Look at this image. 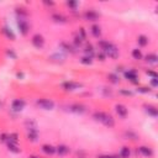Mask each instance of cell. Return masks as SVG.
Returning a JSON list of instances; mask_svg holds the SVG:
<instances>
[{
  "label": "cell",
  "instance_id": "cell-18",
  "mask_svg": "<svg viewBox=\"0 0 158 158\" xmlns=\"http://www.w3.org/2000/svg\"><path fill=\"white\" fill-rule=\"evenodd\" d=\"M52 20H53V21H56V22H59V23H64V22H67V21H68V19H67L64 15L58 14V12L52 14Z\"/></svg>",
  "mask_w": 158,
  "mask_h": 158
},
{
  "label": "cell",
  "instance_id": "cell-22",
  "mask_svg": "<svg viewBox=\"0 0 158 158\" xmlns=\"http://www.w3.org/2000/svg\"><path fill=\"white\" fill-rule=\"evenodd\" d=\"M6 143H15V144H19V135H17V133H7Z\"/></svg>",
  "mask_w": 158,
  "mask_h": 158
},
{
  "label": "cell",
  "instance_id": "cell-19",
  "mask_svg": "<svg viewBox=\"0 0 158 158\" xmlns=\"http://www.w3.org/2000/svg\"><path fill=\"white\" fill-rule=\"evenodd\" d=\"M144 60H146L147 63H149V64H157L158 57H157L156 53H148V54L144 57Z\"/></svg>",
  "mask_w": 158,
  "mask_h": 158
},
{
  "label": "cell",
  "instance_id": "cell-43",
  "mask_svg": "<svg viewBox=\"0 0 158 158\" xmlns=\"http://www.w3.org/2000/svg\"><path fill=\"white\" fill-rule=\"evenodd\" d=\"M28 158H41L40 156H35V154H32V156H30Z\"/></svg>",
  "mask_w": 158,
  "mask_h": 158
},
{
  "label": "cell",
  "instance_id": "cell-10",
  "mask_svg": "<svg viewBox=\"0 0 158 158\" xmlns=\"http://www.w3.org/2000/svg\"><path fill=\"white\" fill-rule=\"evenodd\" d=\"M27 130V139L30 142H36L38 139V130L37 127H31V128H26Z\"/></svg>",
  "mask_w": 158,
  "mask_h": 158
},
{
  "label": "cell",
  "instance_id": "cell-3",
  "mask_svg": "<svg viewBox=\"0 0 158 158\" xmlns=\"http://www.w3.org/2000/svg\"><path fill=\"white\" fill-rule=\"evenodd\" d=\"M99 17H100V14H99L98 11L93 10V9H90V10H85V11L83 12V19H84L85 21L95 22V21L99 20Z\"/></svg>",
  "mask_w": 158,
  "mask_h": 158
},
{
  "label": "cell",
  "instance_id": "cell-15",
  "mask_svg": "<svg viewBox=\"0 0 158 158\" xmlns=\"http://www.w3.org/2000/svg\"><path fill=\"white\" fill-rule=\"evenodd\" d=\"M144 110L152 117H157L158 116V109L154 105H144Z\"/></svg>",
  "mask_w": 158,
  "mask_h": 158
},
{
  "label": "cell",
  "instance_id": "cell-31",
  "mask_svg": "<svg viewBox=\"0 0 158 158\" xmlns=\"http://www.w3.org/2000/svg\"><path fill=\"white\" fill-rule=\"evenodd\" d=\"M81 43H83V40L77 35V36L74 37V41H73V46H74V48L80 47V46H81Z\"/></svg>",
  "mask_w": 158,
  "mask_h": 158
},
{
  "label": "cell",
  "instance_id": "cell-30",
  "mask_svg": "<svg viewBox=\"0 0 158 158\" xmlns=\"http://www.w3.org/2000/svg\"><path fill=\"white\" fill-rule=\"evenodd\" d=\"M80 63H81V64H84V65H90V64L93 63V58L84 56V57H81V58H80Z\"/></svg>",
  "mask_w": 158,
  "mask_h": 158
},
{
  "label": "cell",
  "instance_id": "cell-2",
  "mask_svg": "<svg viewBox=\"0 0 158 158\" xmlns=\"http://www.w3.org/2000/svg\"><path fill=\"white\" fill-rule=\"evenodd\" d=\"M93 118H94L95 121H98V122H101L104 126H106V127H109V128H111V127L115 126V118H114L110 114H107V112H104V111H95V112L93 114Z\"/></svg>",
  "mask_w": 158,
  "mask_h": 158
},
{
  "label": "cell",
  "instance_id": "cell-5",
  "mask_svg": "<svg viewBox=\"0 0 158 158\" xmlns=\"http://www.w3.org/2000/svg\"><path fill=\"white\" fill-rule=\"evenodd\" d=\"M36 105L40 106L41 109L43 110H53L54 107V102L51 100V99H37L36 100Z\"/></svg>",
  "mask_w": 158,
  "mask_h": 158
},
{
  "label": "cell",
  "instance_id": "cell-16",
  "mask_svg": "<svg viewBox=\"0 0 158 158\" xmlns=\"http://www.w3.org/2000/svg\"><path fill=\"white\" fill-rule=\"evenodd\" d=\"M1 31H2V33L5 35V37H6V38H9L10 41H15L16 36H15V33L12 32V30H11L10 27H7V26H4Z\"/></svg>",
  "mask_w": 158,
  "mask_h": 158
},
{
  "label": "cell",
  "instance_id": "cell-4",
  "mask_svg": "<svg viewBox=\"0 0 158 158\" xmlns=\"http://www.w3.org/2000/svg\"><path fill=\"white\" fill-rule=\"evenodd\" d=\"M60 86L65 91H73V90H77L79 88H81L83 85L80 83H77V81H73V80H67V81H63L60 84Z\"/></svg>",
  "mask_w": 158,
  "mask_h": 158
},
{
  "label": "cell",
  "instance_id": "cell-42",
  "mask_svg": "<svg viewBox=\"0 0 158 158\" xmlns=\"http://www.w3.org/2000/svg\"><path fill=\"white\" fill-rule=\"evenodd\" d=\"M16 77H17L19 79H22L25 75H23V73H22V72H17V73H16Z\"/></svg>",
  "mask_w": 158,
  "mask_h": 158
},
{
  "label": "cell",
  "instance_id": "cell-35",
  "mask_svg": "<svg viewBox=\"0 0 158 158\" xmlns=\"http://www.w3.org/2000/svg\"><path fill=\"white\" fill-rule=\"evenodd\" d=\"M78 5H79V4H78L77 1H67V6H69V7H70L73 11H74V10L78 7Z\"/></svg>",
  "mask_w": 158,
  "mask_h": 158
},
{
  "label": "cell",
  "instance_id": "cell-28",
  "mask_svg": "<svg viewBox=\"0 0 158 158\" xmlns=\"http://www.w3.org/2000/svg\"><path fill=\"white\" fill-rule=\"evenodd\" d=\"M16 14H17V17H20V19H25L28 15V12L23 7H16Z\"/></svg>",
  "mask_w": 158,
  "mask_h": 158
},
{
  "label": "cell",
  "instance_id": "cell-14",
  "mask_svg": "<svg viewBox=\"0 0 158 158\" xmlns=\"http://www.w3.org/2000/svg\"><path fill=\"white\" fill-rule=\"evenodd\" d=\"M69 152H70V148H69L67 144H59V146L56 147V153H57L58 156H60V157L67 156Z\"/></svg>",
  "mask_w": 158,
  "mask_h": 158
},
{
  "label": "cell",
  "instance_id": "cell-23",
  "mask_svg": "<svg viewBox=\"0 0 158 158\" xmlns=\"http://www.w3.org/2000/svg\"><path fill=\"white\" fill-rule=\"evenodd\" d=\"M137 43H138V46H141V47H146V46L148 44V37L144 36V35H139L138 38H137Z\"/></svg>",
  "mask_w": 158,
  "mask_h": 158
},
{
  "label": "cell",
  "instance_id": "cell-26",
  "mask_svg": "<svg viewBox=\"0 0 158 158\" xmlns=\"http://www.w3.org/2000/svg\"><path fill=\"white\" fill-rule=\"evenodd\" d=\"M132 57H133V59H136V60H141V59L143 58V54H142L141 49L135 48V49H132Z\"/></svg>",
  "mask_w": 158,
  "mask_h": 158
},
{
  "label": "cell",
  "instance_id": "cell-12",
  "mask_svg": "<svg viewBox=\"0 0 158 158\" xmlns=\"http://www.w3.org/2000/svg\"><path fill=\"white\" fill-rule=\"evenodd\" d=\"M115 111H116V114H117L120 117H122V118H125V117L127 116V114H128L127 107H126L125 105H122V104H116V105H115Z\"/></svg>",
  "mask_w": 158,
  "mask_h": 158
},
{
  "label": "cell",
  "instance_id": "cell-29",
  "mask_svg": "<svg viewBox=\"0 0 158 158\" xmlns=\"http://www.w3.org/2000/svg\"><path fill=\"white\" fill-rule=\"evenodd\" d=\"M136 91H137V93H141V94H149V93L152 91V89L148 88V86H138V88L136 89Z\"/></svg>",
  "mask_w": 158,
  "mask_h": 158
},
{
  "label": "cell",
  "instance_id": "cell-21",
  "mask_svg": "<svg viewBox=\"0 0 158 158\" xmlns=\"http://www.w3.org/2000/svg\"><path fill=\"white\" fill-rule=\"evenodd\" d=\"M130 156H131V149H130L127 146H123V147L120 149L118 157H120V158H130Z\"/></svg>",
  "mask_w": 158,
  "mask_h": 158
},
{
  "label": "cell",
  "instance_id": "cell-9",
  "mask_svg": "<svg viewBox=\"0 0 158 158\" xmlns=\"http://www.w3.org/2000/svg\"><path fill=\"white\" fill-rule=\"evenodd\" d=\"M25 105H26V101L23 99H15L11 104V110L15 111V112H20V111L23 110Z\"/></svg>",
  "mask_w": 158,
  "mask_h": 158
},
{
  "label": "cell",
  "instance_id": "cell-13",
  "mask_svg": "<svg viewBox=\"0 0 158 158\" xmlns=\"http://www.w3.org/2000/svg\"><path fill=\"white\" fill-rule=\"evenodd\" d=\"M137 152H138L141 156L148 157V158L153 156V149H152L151 147H148V146H141V147H138V148H137Z\"/></svg>",
  "mask_w": 158,
  "mask_h": 158
},
{
  "label": "cell",
  "instance_id": "cell-36",
  "mask_svg": "<svg viewBox=\"0 0 158 158\" xmlns=\"http://www.w3.org/2000/svg\"><path fill=\"white\" fill-rule=\"evenodd\" d=\"M78 36L84 41L85 38H86V32H85V30L81 27V28H79V32H78Z\"/></svg>",
  "mask_w": 158,
  "mask_h": 158
},
{
  "label": "cell",
  "instance_id": "cell-1",
  "mask_svg": "<svg viewBox=\"0 0 158 158\" xmlns=\"http://www.w3.org/2000/svg\"><path fill=\"white\" fill-rule=\"evenodd\" d=\"M98 46H99V48L101 49V52H102L106 57H109V58H111V59L118 58V56H120L118 48H117L114 43L109 42L107 40H99Z\"/></svg>",
  "mask_w": 158,
  "mask_h": 158
},
{
  "label": "cell",
  "instance_id": "cell-44",
  "mask_svg": "<svg viewBox=\"0 0 158 158\" xmlns=\"http://www.w3.org/2000/svg\"><path fill=\"white\" fill-rule=\"evenodd\" d=\"M0 105H1V102H0Z\"/></svg>",
  "mask_w": 158,
  "mask_h": 158
},
{
  "label": "cell",
  "instance_id": "cell-33",
  "mask_svg": "<svg viewBox=\"0 0 158 158\" xmlns=\"http://www.w3.org/2000/svg\"><path fill=\"white\" fill-rule=\"evenodd\" d=\"M121 95H123V96H131V95H133V91H131V90H128V89H120V91H118Z\"/></svg>",
  "mask_w": 158,
  "mask_h": 158
},
{
  "label": "cell",
  "instance_id": "cell-24",
  "mask_svg": "<svg viewBox=\"0 0 158 158\" xmlns=\"http://www.w3.org/2000/svg\"><path fill=\"white\" fill-rule=\"evenodd\" d=\"M84 52H85V56L86 57L93 58V56H94V47H93V44L86 43L85 44V48H84Z\"/></svg>",
  "mask_w": 158,
  "mask_h": 158
},
{
  "label": "cell",
  "instance_id": "cell-17",
  "mask_svg": "<svg viewBox=\"0 0 158 158\" xmlns=\"http://www.w3.org/2000/svg\"><path fill=\"white\" fill-rule=\"evenodd\" d=\"M41 149H42V152H43L44 154H47V156H52V154L56 153V147L52 146V144H43V146L41 147Z\"/></svg>",
  "mask_w": 158,
  "mask_h": 158
},
{
  "label": "cell",
  "instance_id": "cell-37",
  "mask_svg": "<svg viewBox=\"0 0 158 158\" xmlns=\"http://www.w3.org/2000/svg\"><path fill=\"white\" fill-rule=\"evenodd\" d=\"M98 158H118V156H115V154H100V156H98Z\"/></svg>",
  "mask_w": 158,
  "mask_h": 158
},
{
  "label": "cell",
  "instance_id": "cell-8",
  "mask_svg": "<svg viewBox=\"0 0 158 158\" xmlns=\"http://www.w3.org/2000/svg\"><path fill=\"white\" fill-rule=\"evenodd\" d=\"M31 42H32L33 47L37 48V49H41V48L44 46V38H43V36L40 35V33H35V35L32 36V38H31Z\"/></svg>",
  "mask_w": 158,
  "mask_h": 158
},
{
  "label": "cell",
  "instance_id": "cell-25",
  "mask_svg": "<svg viewBox=\"0 0 158 158\" xmlns=\"http://www.w3.org/2000/svg\"><path fill=\"white\" fill-rule=\"evenodd\" d=\"M6 146H7V149H9L10 152L15 153V154H17V153L21 152V149L19 148V144H15V143H6Z\"/></svg>",
  "mask_w": 158,
  "mask_h": 158
},
{
  "label": "cell",
  "instance_id": "cell-32",
  "mask_svg": "<svg viewBox=\"0 0 158 158\" xmlns=\"http://www.w3.org/2000/svg\"><path fill=\"white\" fill-rule=\"evenodd\" d=\"M125 137H127V139L130 138V139H137L138 137H137V135L135 133V132H132V131H126L125 132Z\"/></svg>",
  "mask_w": 158,
  "mask_h": 158
},
{
  "label": "cell",
  "instance_id": "cell-27",
  "mask_svg": "<svg viewBox=\"0 0 158 158\" xmlns=\"http://www.w3.org/2000/svg\"><path fill=\"white\" fill-rule=\"evenodd\" d=\"M107 79H109V81H111L112 84H118V83H120V77H118L117 74H114V73H110V74L107 75Z\"/></svg>",
  "mask_w": 158,
  "mask_h": 158
},
{
  "label": "cell",
  "instance_id": "cell-34",
  "mask_svg": "<svg viewBox=\"0 0 158 158\" xmlns=\"http://www.w3.org/2000/svg\"><path fill=\"white\" fill-rule=\"evenodd\" d=\"M6 56H7V57H10L11 59H16V57H17V56H16V53H15L12 49H10V48H7V49H6Z\"/></svg>",
  "mask_w": 158,
  "mask_h": 158
},
{
  "label": "cell",
  "instance_id": "cell-11",
  "mask_svg": "<svg viewBox=\"0 0 158 158\" xmlns=\"http://www.w3.org/2000/svg\"><path fill=\"white\" fill-rule=\"evenodd\" d=\"M68 109H69V111H72L74 114H84L86 111V107L83 104H72V105H69Z\"/></svg>",
  "mask_w": 158,
  "mask_h": 158
},
{
  "label": "cell",
  "instance_id": "cell-41",
  "mask_svg": "<svg viewBox=\"0 0 158 158\" xmlns=\"http://www.w3.org/2000/svg\"><path fill=\"white\" fill-rule=\"evenodd\" d=\"M43 4H44V5H47V6H53V5H54V2H53V1H46V0L43 1Z\"/></svg>",
  "mask_w": 158,
  "mask_h": 158
},
{
  "label": "cell",
  "instance_id": "cell-40",
  "mask_svg": "<svg viewBox=\"0 0 158 158\" xmlns=\"http://www.w3.org/2000/svg\"><path fill=\"white\" fill-rule=\"evenodd\" d=\"M151 85H152L153 88H157V86H158V79H157V78L151 79Z\"/></svg>",
  "mask_w": 158,
  "mask_h": 158
},
{
  "label": "cell",
  "instance_id": "cell-38",
  "mask_svg": "<svg viewBox=\"0 0 158 158\" xmlns=\"http://www.w3.org/2000/svg\"><path fill=\"white\" fill-rule=\"evenodd\" d=\"M146 74L149 75V77H152V79L153 78H158V74L156 72H153V70H146Z\"/></svg>",
  "mask_w": 158,
  "mask_h": 158
},
{
  "label": "cell",
  "instance_id": "cell-7",
  "mask_svg": "<svg viewBox=\"0 0 158 158\" xmlns=\"http://www.w3.org/2000/svg\"><path fill=\"white\" fill-rule=\"evenodd\" d=\"M123 77L125 79H127L128 81L133 83V84H137L138 83V73L136 69H128V70H125L123 72Z\"/></svg>",
  "mask_w": 158,
  "mask_h": 158
},
{
  "label": "cell",
  "instance_id": "cell-20",
  "mask_svg": "<svg viewBox=\"0 0 158 158\" xmlns=\"http://www.w3.org/2000/svg\"><path fill=\"white\" fill-rule=\"evenodd\" d=\"M90 32H91V35H93L95 38H99V37L101 36V28H100L99 25H91Z\"/></svg>",
  "mask_w": 158,
  "mask_h": 158
},
{
  "label": "cell",
  "instance_id": "cell-6",
  "mask_svg": "<svg viewBox=\"0 0 158 158\" xmlns=\"http://www.w3.org/2000/svg\"><path fill=\"white\" fill-rule=\"evenodd\" d=\"M17 28H19V31H20V33L22 36H26L28 33V31H30V25H28L27 20L17 17Z\"/></svg>",
  "mask_w": 158,
  "mask_h": 158
},
{
  "label": "cell",
  "instance_id": "cell-39",
  "mask_svg": "<svg viewBox=\"0 0 158 158\" xmlns=\"http://www.w3.org/2000/svg\"><path fill=\"white\" fill-rule=\"evenodd\" d=\"M96 57H98V59H99V60H101V62H104V60H105V58H106V56H105V54H104L101 51H100V52L96 54Z\"/></svg>",
  "mask_w": 158,
  "mask_h": 158
}]
</instances>
